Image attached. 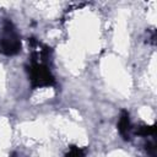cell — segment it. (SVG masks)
<instances>
[{"label":"cell","mask_w":157,"mask_h":157,"mask_svg":"<svg viewBox=\"0 0 157 157\" xmlns=\"http://www.w3.org/2000/svg\"><path fill=\"white\" fill-rule=\"evenodd\" d=\"M27 72L33 88L49 87L55 83V78L52 75L49 67L36 59L31 60V64L27 66Z\"/></svg>","instance_id":"obj_1"},{"label":"cell","mask_w":157,"mask_h":157,"mask_svg":"<svg viewBox=\"0 0 157 157\" xmlns=\"http://www.w3.org/2000/svg\"><path fill=\"white\" fill-rule=\"evenodd\" d=\"M21 50V40L11 21H5L0 38V52L5 55H15Z\"/></svg>","instance_id":"obj_2"},{"label":"cell","mask_w":157,"mask_h":157,"mask_svg":"<svg viewBox=\"0 0 157 157\" xmlns=\"http://www.w3.org/2000/svg\"><path fill=\"white\" fill-rule=\"evenodd\" d=\"M118 130H119V132L124 140H129L131 124H130V118H129L128 110H121L120 117H119V121H118Z\"/></svg>","instance_id":"obj_3"},{"label":"cell","mask_w":157,"mask_h":157,"mask_svg":"<svg viewBox=\"0 0 157 157\" xmlns=\"http://www.w3.org/2000/svg\"><path fill=\"white\" fill-rule=\"evenodd\" d=\"M155 125H140L136 130H135V134L140 135V136H151L155 134Z\"/></svg>","instance_id":"obj_4"},{"label":"cell","mask_w":157,"mask_h":157,"mask_svg":"<svg viewBox=\"0 0 157 157\" xmlns=\"http://www.w3.org/2000/svg\"><path fill=\"white\" fill-rule=\"evenodd\" d=\"M66 157H86V155H85V151L82 148L72 145V146H70L69 152L66 153Z\"/></svg>","instance_id":"obj_5"},{"label":"cell","mask_w":157,"mask_h":157,"mask_svg":"<svg viewBox=\"0 0 157 157\" xmlns=\"http://www.w3.org/2000/svg\"><path fill=\"white\" fill-rule=\"evenodd\" d=\"M10 157H17V156H16V153H12V155H11Z\"/></svg>","instance_id":"obj_6"}]
</instances>
